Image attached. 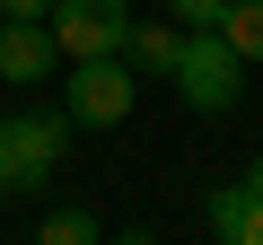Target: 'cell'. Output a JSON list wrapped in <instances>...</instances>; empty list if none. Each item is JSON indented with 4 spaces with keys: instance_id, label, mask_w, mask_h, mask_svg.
Returning a JSON list of instances; mask_svg holds the SVG:
<instances>
[{
    "instance_id": "1",
    "label": "cell",
    "mask_w": 263,
    "mask_h": 245,
    "mask_svg": "<svg viewBox=\"0 0 263 245\" xmlns=\"http://www.w3.org/2000/svg\"><path fill=\"white\" fill-rule=\"evenodd\" d=\"M132 96H141V70H132L123 53L70 62V79H62V114L79 122V132H114V122H132Z\"/></svg>"
},
{
    "instance_id": "2",
    "label": "cell",
    "mask_w": 263,
    "mask_h": 245,
    "mask_svg": "<svg viewBox=\"0 0 263 245\" xmlns=\"http://www.w3.org/2000/svg\"><path fill=\"white\" fill-rule=\"evenodd\" d=\"M176 96H184L193 114H237V96H246V53H237L219 27L184 35V62H176Z\"/></svg>"
},
{
    "instance_id": "3",
    "label": "cell",
    "mask_w": 263,
    "mask_h": 245,
    "mask_svg": "<svg viewBox=\"0 0 263 245\" xmlns=\"http://www.w3.org/2000/svg\"><path fill=\"white\" fill-rule=\"evenodd\" d=\"M0 149H9V193H35L70 149V114H0Z\"/></svg>"
},
{
    "instance_id": "4",
    "label": "cell",
    "mask_w": 263,
    "mask_h": 245,
    "mask_svg": "<svg viewBox=\"0 0 263 245\" xmlns=\"http://www.w3.org/2000/svg\"><path fill=\"white\" fill-rule=\"evenodd\" d=\"M53 35H62V62L123 53V35H132V0H53Z\"/></svg>"
},
{
    "instance_id": "5",
    "label": "cell",
    "mask_w": 263,
    "mask_h": 245,
    "mask_svg": "<svg viewBox=\"0 0 263 245\" xmlns=\"http://www.w3.org/2000/svg\"><path fill=\"white\" fill-rule=\"evenodd\" d=\"M53 70H62L53 18H0V79H9V88H44Z\"/></svg>"
},
{
    "instance_id": "6",
    "label": "cell",
    "mask_w": 263,
    "mask_h": 245,
    "mask_svg": "<svg viewBox=\"0 0 263 245\" xmlns=\"http://www.w3.org/2000/svg\"><path fill=\"white\" fill-rule=\"evenodd\" d=\"M202 219H211L219 245H263V193H254V184H219Z\"/></svg>"
},
{
    "instance_id": "7",
    "label": "cell",
    "mask_w": 263,
    "mask_h": 245,
    "mask_svg": "<svg viewBox=\"0 0 263 245\" xmlns=\"http://www.w3.org/2000/svg\"><path fill=\"white\" fill-rule=\"evenodd\" d=\"M123 62L141 70V79H176V62H184V27H176V18H167V27H141V18H132Z\"/></svg>"
},
{
    "instance_id": "8",
    "label": "cell",
    "mask_w": 263,
    "mask_h": 245,
    "mask_svg": "<svg viewBox=\"0 0 263 245\" xmlns=\"http://www.w3.org/2000/svg\"><path fill=\"white\" fill-rule=\"evenodd\" d=\"M219 35L246 53V62H263V0H228V18H219Z\"/></svg>"
},
{
    "instance_id": "9",
    "label": "cell",
    "mask_w": 263,
    "mask_h": 245,
    "mask_svg": "<svg viewBox=\"0 0 263 245\" xmlns=\"http://www.w3.org/2000/svg\"><path fill=\"white\" fill-rule=\"evenodd\" d=\"M35 236H44V245H97L105 219H97V210H53V219H35Z\"/></svg>"
},
{
    "instance_id": "10",
    "label": "cell",
    "mask_w": 263,
    "mask_h": 245,
    "mask_svg": "<svg viewBox=\"0 0 263 245\" xmlns=\"http://www.w3.org/2000/svg\"><path fill=\"white\" fill-rule=\"evenodd\" d=\"M167 18H176L184 35H202V27H219V18H228V0H167Z\"/></svg>"
},
{
    "instance_id": "11",
    "label": "cell",
    "mask_w": 263,
    "mask_h": 245,
    "mask_svg": "<svg viewBox=\"0 0 263 245\" xmlns=\"http://www.w3.org/2000/svg\"><path fill=\"white\" fill-rule=\"evenodd\" d=\"M0 18H53V0H0Z\"/></svg>"
},
{
    "instance_id": "12",
    "label": "cell",
    "mask_w": 263,
    "mask_h": 245,
    "mask_svg": "<svg viewBox=\"0 0 263 245\" xmlns=\"http://www.w3.org/2000/svg\"><path fill=\"white\" fill-rule=\"evenodd\" d=\"M246 184H254V193H263V149H254V167H246Z\"/></svg>"
},
{
    "instance_id": "13",
    "label": "cell",
    "mask_w": 263,
    "mask_h": 245,
    "mask_svg": "<svg viewBox=\"0 0 263 245\" xmlns=\"http://www.w3.org/2000/svg\"><path fill=\"white\" fill-rule=\"evenodd\" d=\"M0 201H9V149H0Z\"/></svg>"
}]
</instances>
